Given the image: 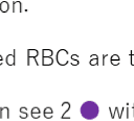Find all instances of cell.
Instances as JSON below:
<instances>
[{"label": "cell", "instance_id": "cell-1", "mask_svg": "<svg viewBox=\"0 0 134 121\" xmlns=\"http://www.w3.org/2000/svg\"><path fill=\"white\" fill-rule=\"evenodd\" d=\"M81 115L88 120H92L96 118V116L99 113L98 105L93 101H86L81 106Z\"/></svg>", "mask_w": 134, "mask_h": 121}, {"label": "cell", "instance_id": "cell-2", "mask_svg": "<svg viewBox=\"0 0 134 121\" xmlns=\"http://www.w3.org/2000/svg\"><path fill=\"white\" fill-rule=\"evenodd\" d=\"M67 54H68V51L65 50V49H61V50L58 51V53H57V62H58L59 65L64 66V65L67 64V60H66V57H65Z\"/></svg>", "mask_w": 134, "mask_h": 121}, {"label": "cell", "instance_id": "cell-3", "mask_svg": "<svg viewBox=\"0 0 134 121\" xmlns=\"http://www.w3.org/2000/svg\"><path fill=\"white\" fill-rule=\"evenodd\" d=\"M15 57H16V50H14L13 54H8L6 56V63L9 66H14L15 65Z\"/></svg>", "mask_w": 134, "mask_h": 121}, {"label": "cell", "instance_id": "cell-4", "mask_svg": "<svg viewBox=\"0 0 134 121\" xmlns=\"http://www.w3.org/2000/svg\"><path fill=\"white\" fill-rule=\"evenodd\" d=\"M8 8H9V5H8V2L7 1H2L0 3V10L2 13H6L8 10Z\"/></svg>", "mask_w": 134, "mask_h": 121}, {"label": "cell", "instance_id": "cell-5", "mask_svg": "<svg viewBox=\"0 0 134 121\" xmlns=\"http://www.w3.org/2000/svg\"><path fill=\"white\" fill-rule=\"evenodd\" d=\"M110 63H111L112 65H114V66L119 65V56H118L117 54H113V55L111 56V58H110Z\"/></svg>", "mask_w": 134, "mask_h": 121}, {"label": "cell", "instance_id": "cell-6", "mask_svg": "<svg viewBox=\"0 0 134 121\" xmlns=\"http://www.w3.org/2000/svg\"><path fill=\"white\" fill-rule=\"evenodd\" d=\"M40 115H41V112H40L39 107H32V110H31V116H32V118L38 119L40 117Z\"/></svg>", "mask_w": 134, "mask_h": 121}, {"label": "cell", "instance_id": "cell-7", "mask_svg": "<svg viewBox=\"0 0 134 121\" xmlns=\"http://www.w3.org/2000/svg\"><path fill=\"white\" fill-rule=\"evenodd\" d=\"M52 113H53V111H52L51 107H46V108L44 110V112H43L44 116H45L47 119H50V118L52 117Z\"/></svg>", "mask_w": 134, "mask_h": 121}, {"label": "cell", "instance_id": "cell-8", "mask_svg": "<svg viewBox=\"0 0 134 121\" xmlns=\"http://www.w3.org/2000/svg\"><path fill=\"white\" fill-rule=\"evenodd\" d=\"M27 54H28V59L31 58V57H35L36 58V56L39 54V52L36 49H28L27 50Z\"/></svg>", "mask_w": 134, "mask_h": 121}, {"label": "cell", "instance_id": "cell-9", "mask_svg": "<svg viewBox=\"0 0 134 121\" xmlns=\"http://www.w3.org/2000/svg\"><path fill=\"white\" fill-rule=\"evenodd\" d=\"M13 11H22L21 10V2L20 1H14Z\"/></svg>", "mask_w": 134, "mask_h": 121}, {"label": "cell", "instance_id": "cell-10", "mask_svg": "<svg viewBox=\"0 0 134 121\" xmlns=\"http://www.w3.org/2000/svg\"><path fill=\"white\" fill-rule=\"evenodd\" d=\"M90 62H89V64L90 65H98V57H97V55H95V54H92L91 56H90Z\"/></svg>", "mask_w": 134, "mask_h": 121}, {"label": "cell", "instance_id": "cell-11", "mask_svg": "<svg viewBox=\"0 0 134 121\" xmlns=\"http://www.w3.org/2000/svg\"><path fill=\"white\" fill-rule=\"evenodd\" d=\"M4 113H6L7 118H9V108H8V107L4 106V107H1V108H0V117H2Z\"/></svg>", "mask_w": 134, "mask_h": 121}, {"label": "cell", "instance_id": "cell-12", "mask_svg": "<svg viewBox=\"0 0 134 121\" xmlns=\"http://www.w3.org/2000/svg\"><path fill=\"white\" fill-rule=\"evenodd\" d=\"M42 54H43V57H46V56H49L50 57L51 54H52V51L50 49H43Z\"/></svg>", "mask_w": 134, "mask_h": 121}, {"label": "cell", "instance_id": "cell-13", "mask_svg": "<svg viewBox=\"0 0 134 121\" xmlns=\"http://www.w3.org/2000/svg\"><path fill=\"white\" fill-rule=\"evenodd\" d=\"M43 65H51L52 64V58L51 57H43Z\"/></svg>", "mask_w": 134, "mask_h": 121}, {"label": "cell", "instance_id": "cell-14", "mask_svg": "<svg viewBox=\"0 0 134 121\" xmlns=\"http://www.w3.org/2000/svg\"><path fill=\"white\" fill-rule=\"evenodd\" d=\"M20 113H21V118H26L27 117V113H26V107H21L20 108Z\"/></svg>", "mask_w": 134, "mask_h": 121}, {"label": "cell", "instance_id": "cell-15", "mask_svg": "<svg viewBox=\"0 0 134 121\" xmlns=\"http://www.w3.org/2000/svg\"><path fill=\"white\" fill-rule=\"evenodd\" d=\"M71 58H72V60H75V62H72V63H71L72 65H77V64H79V60H77L79 56H77V55L73 54V55H71Z\"/></svg>", "mask_w": 134, "mask_h": 121}, {"label": "cell", "instance_id": "cell-16", "mask_svg": "<svg viewBox=\"0 0 134 121\" xmlns=\"http://www.w3.org/2000/svg\"><path fill=\"white\" fill-rule=\"evenodd\" d=\"M130 58H131L130 64L132 66H134V52H132V51H130Z\"/></svg>", "mask_w": 134, "mask_h": 121}, {"label": "cell", "instance_id": "cell-17", "mask_svg": "<svg viewBox=\"0 0 134 121\" xmlns=\"http://www.w3.org/2000/svg\"><path fill=\"white\" fill-rule=\"evenodd\" d=\"M0 65H2V56L0 55Z\"/></svg>", "mask_w": 134, "mask_h": 121}, {"label": "cell", "instance_id": "cell-18", "mask_svg": "<svg viewBox=\"0 0 134 121\" xmlns=\"http://www.w3.org/2000/svg\"><path fill=\"white\" fill-rule=\"evenodd\" d=\"M132 108H133V111H134V104H133V105H132Z\"/></svg>", "mask_w": 134, "mask_h": 121}]
</instances>
